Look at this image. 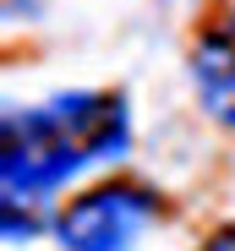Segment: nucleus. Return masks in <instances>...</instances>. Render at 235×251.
Returning a JSON list of instances; mask_svg holds the SVG:
<instances>
[{
	"mask_svg": "<svg viewBox=\"0 0 235 251\" xmlns=\"http://www.w3.org/2000/svg\"><path fill=\"white\" fill-rule=\"evenodd\" d=\"M131 115L121 93H55L33 109H6V202H38L71 175L121 158Z\"/></svg>",
	"mask_w": 235,
	"mask_h": 251,
	"instance_id": "obj_1",
	"label": "nucleus"
},
{
	"mask_svg": "<svg viewBox=\"0 0 235 251\" xmlns=\"http://www.w3.org/2000/svg\"><path fill=\"white\" fill-rule=\"evenodd\" d=\"M153 219H159V202L142 186H99L55 219V235L66 251H137Z\"/></svg>",
	"mask_w": 235,
	"mask_h": 251,
	"instance_id": "obj_2",
	"label": "nucleus"
},
{
	"mask_svg": "<svg viewBox=\"0 0 235 251\" xmlns=\"http://www.w3.org/2000/svg\"><path fill=\"white\" fill-rule=\"evenodd\" d=\"M191 88H197L203 109L235 131V17L197 38V50H191Z\"/></svg>",
	"mask_w": 235,
	"mask_h": 251,
	"instance_id": "obj_3",
	"label": "nucleus"
},
{
	"mask_svg": "<svg viewBox=\"0 0 235 251\" xmlns=\"http://www.w3.org/2000/svg\"><path fill=\"white\" fill-rule=\"evenodd\" d=\"M203 251H235V224H224V229H219V235H213Z\"/></svg>",
	"mask_w": 235,
	"mask_h": 251,
	"instance_id": "obj_4",
	"label": "nucleus"
}]
</instances>
